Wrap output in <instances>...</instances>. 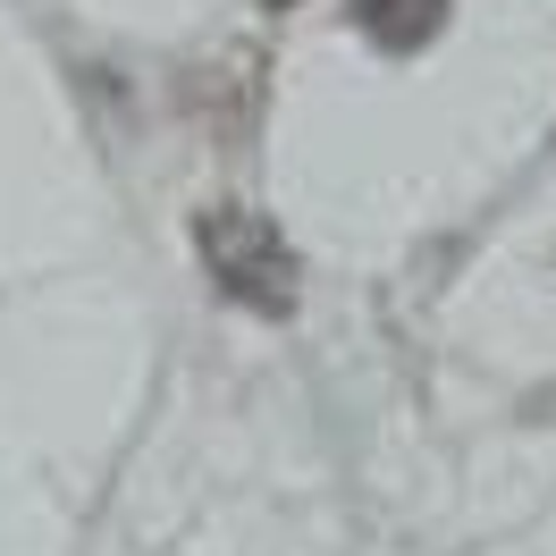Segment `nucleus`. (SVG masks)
<instances>
[{"instance_id": "nucleus-3", "label": "nucleus", "mask_w": 556, "mask_h": 556, "mask_svg": "<svg viewBox=\"0 0 556 556\" xmlns=\"http://www.w3.org/2000/svg\"><path fill=\"white\" fill-rule=\"evenodd\" d=\"M262 9H295V0H262Z\"/></svg>"}, {"instance_id": "nucleus-2", "label": "nucleus", "mask_w": 556, "mask_h": 556, "mask_svg": "<svg viewBox=\"0 0 556 556\" xmlns=\"http://www.w3.org/2000/svg\"><path fill=\"white\" fill-rule=\"evenodd\" d=\"M346 17L380 51H421V42L447 26V0H346Z\"/></svg>"}, {"instance_id": "nucleus-1", "label": "nucleus", "mask_w": 556, "mask_h": 556, "mask_svg": "<svg viewBox=\"0 0 556 556\" xmlns=\"http://www.w3.org/2000/svg\"><path fill=\"white\" fill-rule=\"evenodd\" d=\"M194 253H203V278L228 304H244V313H262V320L295 313V244L278 237L270 211H253V203L194 211Z\"/></svg>"}]
</instances>
